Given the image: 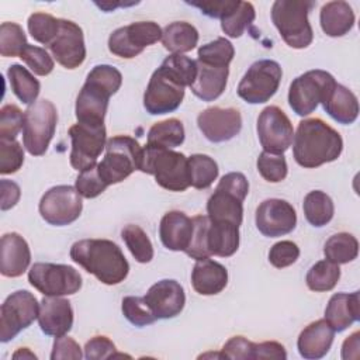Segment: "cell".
Returning a JSON list of instances; mask_svg holds the SVG:
<instances>
[{
	"instance_id": "cell-1",
	"label": "cell",
	"mask_w": 360,
	"mask_h": 360,
	"mask_svg": "<svg viewBox=\"0 0 360 360\" xmlns=\"http://www.w3.org/2000/svg\"><path fill=\"white\" fill-rule=\"evenodd\" d=\"M342 149L343 141L339 132L321 118L302 120L292 138L294 159L307 169L336 160Z\"/></svg>"
},
{
	"instance_id": "cell-2",
	"label": "cell",
	"mask_w": 360,
	"mask_h": 360,
	"mask_svg": "<svg viewBox=\"0 0 360 360\" xmlns=\"http://www.w3.org/2000/svg\"><path fill=\"white\" fill-rule=\"evenodd\" d=\"M70 259L107 285L125 280L129 264L117 243L108 239H82L72 245Z\"/></svg>"
},
{
	"instance_id": "cell-3",
	"label": "cell",
	"mask_w": 360,
	"mask_h": 360,
	"mask_svg": "<svg viewBox=\"0 0 360 360\" xmlns=\"http://www.w3.org/2000/svg\"><path fill=\"white\" fill-rule=\"evenodd\" d=\"M122 83L121 72L111 65L94 66L86 77L83 87L76 98L77 122L100 127L104 125V117L108 100L118 91Z\"/></svg>"
},
{
	"instance_id": "cell-4",
	"label": "cell",
	"mask_w": 360,
	"mask_h": 360,
	"mask_svg": "<svg viewBox=\"0 0 360 360\" xmlns=\"http://www.w3.org/2000/svg\"><path fill=\"white\" fill-rule=\"evenodd\" d=\"M139 170L155 176L156 183L169 191H184L190 187L188 160L180 152L146 145Z\"/></svg>"
},
{
	"instance_id": "cell-5",
	"label": "cell",
	"mask_w": 360,
	"mask_h": 360,
	"mask_svg": "<svg viewBox=\"0 0 360 360\" xmlns=\"http://www.w3.org/2000/svg\"><path fill=\"white\" fill-rule=\"evenodd\" d=\"M248 193L249 183L243 173H226L207 201V217L214 222L239 226L243 219V201Z\"/></svg>"
},
{
	"instance_id": "cell-6",
	"label": "cell",
	"mask_w": 360,
	"mask_h": 360,
	"mask_svg": "<svg viewBox=\"0 0 360 360\" xmlns=\"http://www.w3.org/2000/svg\"><path fill=\"white\" fill-rule=\"evenodd\" d=\"M312 7L314 1L309 0H277L273 3L271 21L288 46L302 49L311 45L314 32L308 13Z\"/></svg>"
},
{
	"instance_id": "cell-7",
	"label": "cell",
	"mask_w": 360,
	"mask_h": 360,
	"mask_svg": "<svg viewBox=\"0 0 360 360\" xmlns=\"http://www.w3.org/2000/svg\"><path fill=\"white\" fill-rule=\"evenodd\" d=\"M143 148L138 141L127 135H117L107 141L105 156L97 169L103 180L111 186L125 180L131 173L139 170Z\"/></svg>"
},
{
	"instance_id": "cell-8",
	"label": "cell",
	"mask_w": 360,
	"mask_h": 360,
	"mask_svg": "<svg viewBox=\"0 0 360 360\" xmlns=\"http://www.w3.org/2000/svg\"><path fill=\"white\" fill-rule=\"evenodd\" d=\"M336 86L335 77L321 69L308 70L295 77L288 90V104L297 115L305 117L323 103Z\"/></svg>"
},
{
	"instance_id": "cell-9",
	"label": "cell",
	"mask_w": 360,
	"mask_h": 360,
	"mask_svg": "<svg viewBox=\"0 0 360 360\" xmlns=\"http://www.w3.org/2000/svg\"><path fill=\"white\" fill-rule=\"evenodd\" d=\"M22 145L32 156H42L53 138L58 112L52 101L42 98L25 110Z\"/></svg>"
},
{
	"instance_id": "cell-10",
	"label": "cell",
	"mask_w": 360,
	"mask_h": 360,
	"mask_svg": "<svg viewBox=\"0 0 360 360\" xmlns=\"http://www.w3.org/2000/svg\"><path fill=\"white\" fill-rule=\"evenodd\" d=\"M283 70L276 60L260 59L250 65L238 84V96L249 104L269 101L278 90Z\"/></svg>"
},
{
	"instance_id": "cell-11",
	"label": "cell",
	"mask_w": 360,
	"mask_h": 360,
	"mask_svg": "<svg viewBox=\"0 0 360 360\" xmlns=\"http://www.w3.org/2000/svg\"><path fill=\"white\" fill-rule=\"evenodd\" d=\"M28 281L45 297L72 295L82 288V276L68 264L34 263L28 271Z\"/></svg>"
},
{
	"instance_id": "cell-12",
	"label": "cell",
	"mask_w": 360,
	"mask_h": 360,
	"mask_svg": "<svg viewBox=\"0 0 360 360\" xmlns=\"http://www.w3.org/2000/svg\"><path fill=\"white\" fill-rule=\"evenodd\" d=\"M39 314V304L27 290L11 292L0 308V342L7 343L28 328Z\"/></svg>"
},
{
	"instance_id": "cell-13",
	"label": "cell",
	"mask_w": 360,
	"mask_h": 360,
	"mask_svg": "<svg viewBox=\"0 0 360 360\" xmlns=\"http://www.w3.org/2000/svg\"><path fill=\"white\" fill-rule=\"evenodd\" d=\"M162 28L155 21H136L120 27L108 38V49L112 55L131 59L138 56L146 46L162 39Z\"/></svg>"
},
{
	"instance_id": "cell-14",
	"label": "cell",
	"mask_w": 360,
	"mask_h": 360,
	"mask_svg": "<svg viewBox=\"0 0 360 360\" xmlns=\"http://www.w3.org/2000/svg\"><path fill=\"white\" fill-rule=\"evenodd\" d=\"M39 214L51 225L65 226L75 222L83 210L82 195L72 186H55L39 201Z\"/></svg>"
},
{
	"instance_id": "cell-15",
	"label": "cell",
	"mask_w": 360,
	"mask_h": 360,
	"mask_svg": "<svg viewBox=\"0 0 360 360\" xmlns=\"http://www.w3.org/2000/svg\"><path fill=\"white\" fill-rule=\"evenodd\" d=\"M72 141L70 165L77 172H83L97 165V158L105 148V127H93L86 124H75L69 128Z\"/></svg>"
},
{
	"instance_id": "cell-16",
	"label": "cell",
	"mask_w": 360,
	"mask_h": 360,
	"mask_svg": "<svg viewBox=\"0 0 360 360\" xmlns=\"http://www.w3.org/2000/svg\"><path fill=\"white\" fill-rule=\"evenodd\" d=\"M257 135L264 152L283 155L292 143L294 129L281 108L269 105L257 118Z\"/></svg>"
},
{
	"instance_id": "cell-17",
	"label": "cell",
	"mask_w": 360,
	"mask_h": 360,
	"mask_svg": "<svg viewBox=\"0 0 360 360\" xmlns=\"http://www.w3.org/2000/svg\"><path fill=\"white\" fill-rule=\"evenodd\" d=\"M184 98V87L174 82L162 68H158L146 86L143 107L150 115L176 111Z\"/></svg>"
},
{
	"instance_id": "cell-18",
	"label": "cell",
	"mask_w": 360,
	"mask_h": 360,
	"mask_svg": "<svg viewBox=\"0 0 360 360\" xmlns=\"http://www.w3.org/2000/svg\"><path fill=\"white\" fill-rule=\"evenodd\" d=\"M259 232L269 238L290 233L297 225L294 207L281 198H269L259 204L255 215Z\"/></svg>"
},
{
	"instance_id": "cell-19",
	"label": "cell",
	"mask_w": 360,
	"mask_h": 360,
	"mask_svg": "<svg viewBox=\"0 0 360 360\" xmlns=\"http://www.w3.org/2000/svg\"><path fill=\"white\" fill-rule=\"evenodd\" d=\"M48 48L55 60L66 69H76L86 59L83 31L70 20L60 18L59 32Z\"/></svg>"
},
{
	"instance_id": "cell-20",
	"label": "cell",
	"mask_w": 360,
	"mask_h": 360,
	"mask_svg": "<svg viewBox=\"0 0 360 360\" xmlns=\"http://www.w3.org/2000/svg\"><path fill=\"white\" fill-rule=\"evenodd\" d=\"M197 125L202 135L214 143L235 138L242 129V117L236 108L210 107L197 117Z\"/></svg>"
},
{
	"instance_id": "cell-21",
	"label": "cell",
	"mask_w": 360,
	"mask_h": 360,
	"mask_svg": "<svg viewBox=\"0 0 360 360\" xmlns=\"http://www.w3.org/2000/svg\"><path fill=\"white\" fill-rule=\"evenodd\" d=\"M143 300L156 319H170L183 311L186 294L180 283L165 278L150 285Z\"/></svg>"
},
{
	"instance_id": "cell-22",
	"label": "cell",
	"mask_w": 360,
	"mask_h": 360,
	"mask_svg": "<svg viewBox=\"0 0 360 360\" xmlns=\"http://www.w3.org/2000/svg\"><path fill=\"white\" fill-rule=\"evenodd\" d=\"M38 322L41 330L48 336H63L73 325V309L62 297H45L39 302Z\"/></svg>"
},
{
	"instance_id": "cell-23",
	"label": "cell",
	"mask_w": 360,
	"mask_h": 360,
	"mask_svg": "<svg viewBox=\"0 0 360 360\" xmlns=\"http://www.w3.org/2000/svg\"><path fill=\"white\" fill-rule=\"evenodd\" d=\"M31 252L27 240L17 232L4 233L0 240V273L20 277L30 266Z\"/></svg>"
},
{
	"instance_id": "cell-24",
	"label": "cell",
	"mask_w": 360,
	"mask_h": 360,
	"mask_svg": "<svg viewBox=\"0 0 360 360\" xmlns=\"http://www.w3.org/2000/svg\"><path fill=\"white\" fill-rule=\"evenodd\" d=\"M194 232L193 219L181 211H169L159 225V236L163 246L173 252H186Z\"/></svg>"
},
{
	"instance_id": "cell-25",
	"label": "cell",
	"mask_w": 360,
	"mask_h": 360,
	"mask_svg": "<svg viewBox=\"0 0 360 360\" xmlns=\"http://www.w3.org/2000/svg\"><path fill=\"white\" fill-rule=\"evenodd\" d=\"M335 338V330L325 319H318L305 326L297 340L301 357L316 360L326 356Z\"/></svg>"
},
{
	"instance_id": "cell-26",
	"label": "cell",
	"mask_w": 360,
	"mask_h": 360,
	"mask_svg": "<svg viewBox=\"0 0 360 360\" xmlns=\"http://www.w3.org/2000/svg\"><path fill=\"white\" fill-rule=\"evenodd\" d=\"M360 318L359 291L352 294L336 292L330 297L325 308V321L335 332H343Z\"/></svg>"
},
{
	"instance_id": "cell-27",
	"label": "cell",
	"mask_w": 360,
	"mask_h": 360,
	"mask_svg": "<svg viewBox=\"0 0 360 360\" xmlns=\"http://www.w3.org/2000/svg\"><path fill=\"white\" fill-rule=\"evenodd\" d=\"M191 284L201 295H215L228 284L226 269L210 257L197 260L191 271Z\"/></svg>"
},
{
	"instance_id": "cell-28",
	"label": "cell",
	"mask_w": 360,
	"mask_h": 360,
	"mask_svg": "<svg viewBox=\"0 0 360 360\" xmlns=\"http://www.w3.org/2000/svg\"><path fill=\"white\" fill-rule=\"evenodd\" d=\"M229 69L221 66H210L197 60V75L190 86L193 94L202 101H214L218 98L228 80Z\"/></svg>"
},
{
	"instance_id": "cell-29",
	"label": "cell",
	"mask_w": 360,
	"mask_h": 360,
	"mask_svg": "<svg viewBox=\"0 0 360 360\" xmlns=\"http://www.w3.org/2000/svg\"><path fill=\"white\" fill-rule=\"evenodd\" d=\"M319 21L328 37H343L354 25V13L346 1H328L321 8Z\"/></svg>"
},
{
	"instance_id": "cell-30",
	"label": "cell",
	"mask_w": 360,
	"mask_h": 360,
	"mask_svg": "<svg viewBox=\"0 0 360 360\" xmlns=\"http://www.w3.org/2000/svg\"><path fill=\"white\" fill-rule=\"evenodd\" d=\"M323 110L339 124L349 125L357 120L359 101L352 90L336 83L332 93L322 103Z\"/></svg>"
},
{
	"instance_id": "cell-31",
	"label": "cell",
	"mask_w": 360,
	"mask_h": 360,
	"mask_svg": "<svg viewBox=\"0 0 360 360\" xmlns=\"http://www.w3.org/2000/svg\"><path fill=\"white\" fill-rule=\"evenodd\" d=\"M210 219V218H208ZM239 248V226L228 222H208L207 249L210 256L229 257Z\"/></svg>"
},
{
	"instance_id": "cell-32",
	"label": "cell",
	"mask_w": 360,
	"mask_h": 360,
	"mask_svg": "<svg viewBox=\"0 0 360 360\" xmlns=\"http://www.w3.org/2000/svg\"><path fill=\"white\" fill-rule=\"evenodd\" d=\"M160 41L172 53L190 52L198 44V31L190 22L174 21L163 28Z\"/></svg>"
},
{
	"instance_id": "cell-33",
	"label": "cell",
	"mask_w": 360,
	"mask_h": 360,
	"mask_svg": "<svg viewBox=\"0 0 360 360\" xmlns=\"http://www.w3.org/2000/svg\"><path fill=\"white\" fill-rule=\"evenodd\" d=\"M184 142V127L180 120L169 118L156 122L148 132L146 145L160 149H173Z\"/></svg>"
},
{
	"instance_id": "cell-34",
	"label": "cell",
	"mask_w": 360,
	"mask_h": 360,
	"mask_svg": "<svg viewBox=\"0 0 360 360\" xmlns=\"http://www.w3.org/2000/svg\"><path fill=\"white\" fill-rule=\"evenodd\" d=\"M7 77L13 93L22 104L31 105L35 103L41 90V84L27 68L14 63L8 68Z\"/></svg>"
},
{
	"instance_id": "cell-35",
	"label": "cell",
	"mask_w": 360,
	"mask_h": 360,
	"mask_svg": "<svg viewBox=\"0 0 360 360\" xmlns=\"http://www.w3.org/2000/svg\"><path fill=\"white\" fill-rule=\"evenodd\" d=\"M302 210L307 221L312 226L321 228L333 218L335 205L332 198L326 193L321 190H314L305 195Z\"/></svg>"
},
{
	"instance_id": "cell-36",
	"label": "cell",
	"mask_w": 360,
	"mask_h": 360,
	"mask_svg": "<svg viewBox=\"0 0 360 360\" xmlns=\"http://www.w3.org/2000/svg\"><path fill=\"white\" fill-rule=\"evenodd\" d=\"M359 253V242L357 239L347 232H339L332 235L323 246V255L326 260L345 264L353 262Z\"/></svg>"
},
{
	"instance_id": "cell-37",
	"label": "cell",
	"mask_w": 360,
	"mask_h": 360,
	"mask_svg": "<svg viewBox=\"0 0 360 360\" xmlns=\"http://www.w3.org/2000/svg\"><path fill=\"white\" fill-rule=\"evenodd\" d=\"M340 278L339 264L332 263L326 259L316 262L307 273L305 281L311 291L325 292L335 288Z\"/></svg>"
},
{
	"instance_id": "cell-38",
	"label": "cell",
	"mask_w": 360,
	"mask_h": 360,
	"mask_svg": "<svg viewBox=\"0 0 360 360\" xmlns=\"http://www.w3.org/2000/svg\"><path fill=\"white\" fill-rule=\"evenodd\" d=\"M187 160H188L190 186H193L194 188L202 190V188H208L214 183V180H217L219 169L217 162L211 156L202 155V153H194L190 158H187Z\"/></svg>"
},
{
	"instance_id": "cell-39",
	"label": "cell",
	"mask_w": 360,
	"mask_h": 360,
	"mask_svg": "<svg viewBox=\"0 0 360 360\" xmlns=\"http://www.w3.org/2000/svg\"><path fill=\"white\" fill-rule=\"evenodd\" d=\"M159 68H162L174 82L183 87H190L197 75V60L183 53L169 55L163 59Z\"/></svg>"
},
{
	"instance_id": "cell-40",
	"label": "cell",
	"mask_w": 360,
	"mask_h": 360,
	"mask_svg": "<svg viewBox=\"0 0 360 360\" xmlns=\"http://www.w3.org/2000/svg\"><path fill=\"white\" fill-rule=\"evenodd\" d=\"M121 236L136 262L149 263L153 259L152 242L141 226L134 224L125 225L121 231Z\"/></svg>"
},
{
	"instance_id": "cell-41",
	"label": "cell",
	"mask_w": 360,
	"mask_h": 360,
	"mask_svg": "<svg viewBox=\"0 0 360 360\" xmlns=\"http://www.w3.org/2000/svg\"><path fill=\"white\" fill-rule=\"evenodd\" d=\"M235 49L233 45L224 37H219L208 44L198 48V62L210 66L228 68L233 59Z\"/></svg>"
},
{
	"instance_id": "cell-42",
	"label": "cell",
	"mask_w": 360,
	"mask_h": 360,
	"mask_svg": "<svg viewBox=\"0 0 360 360\" xmlns=\"http://www.w3.org/2000/svg\"><path fill=\"white\" fill-rule=\"evenodd\" d=\"M255 7L249 1H239L238 7L221 20V28L229 38H239L255 21Z\"/></svg>"
},
{
	"instance_id": "cell-43",
	"label": "cell",
	"mask_w": 360,
	"mask_h": 360,
	"mask_svg": "<svg viewBox=\"0 0 360 360\" xmlns=\"http://www.w3.org/2000/svg\"><path fill=\"white\" fill-rule=\"evenodd\" d=\"M27 24L31 37L37 42L49 46L59 32L60 18H55L48 13H34L28 17Z\"/></svg>"
},
{
	"instance_id": "cell-44",
	"label": "cell",
	"mask_w": 360,
	"mask_h": 360,
	"mask_svg": "<svg viewBox=\"0 0 360 360\" xmlns=\"http://www.w3.org/2000/svg\"><path fill=\"white\" fill-rule=\"evenodd\" d=\"M27 37L17 22H1L0 25V55L4 58L21 56L27 48Z\"/></svg>"
},
{
	"instance_id": "cell-45",
	"label": "cell",
	"mask_w": 360,
	"mask_h": 360,
	"mask_svg": "<svg viewBox=\"0 0 360 360\" xmlns=\"http://www.w3.org/2000/svg\"><path fill=\"white\" fill-rule=\"evenodd\" d=\"M257 170L260 176L270 183L283 181L287 177L288 167L284 155L262 152L257 158Z\"/></svg>"
},
{
	"instance_id": "cell-46",
	"label": "cell",
	"mask_w": 360,
	"mask_h": 360,
	"mask_svg": "<svg viewBox=\"0 0 360 360\" xmlns=\"http://www.w3.org/2000/svg\"><path fill=\"white\" fill-rule=\"evenodd\" d=\"M121 309L124 316L135 326H146L156 321V316L152 314L143 297H135V295L125 297L122 300Z\"/></svg>"
},
{
	"instance_id": "cell-47",
	"label": "cell",
	"mask_w": 360,
	"mask_h": 360,
	"mask_svg": "<svg viewBox=\"0 0 360 360\" xmlns=\"http://www.w3.org/2000/svg\"><path fill=\"white\" fill-rule=\"evenodd\" d=\"M25 114L14 104H6L0 110V139L15 141L24 128Z\"/></svg>"
},
{
	"instance_id": "cell-48",
	"label": "cell",
	"mask_w": 360,
	"mask_h": 360,
	"mask_svg": "<svg viewBox=\"0 0 360 360\" xmlns=\"http://www.w3.org/2000/svg\"><path fill=\"white\" fill-rule=\"evenodd\" d=\"M193 219L194 232L191 242L188 248L186 249V255L191 259L201 260L210 257L208 249H207V228H208V217L207 215H195Z\"/></svg>"
},
{
	"instance_id": "cell-49",
	"label": "cell",
	"mask_w": 360,
	"mask_h": 360,
	"mask_svg": "<svg viewBox=\"0 0 360 360\" xmlns=\"http://www.w3.org/2000/svg\"><path fill=\"white\" fill-rule=\"evenodd\" d=\"M75 187L82 197L94 198V197L100 195L108 187V184L100 176L97 165H94V166L80 172V174L76 179Z\"/></svg>"
},
{
	"instance_id": "cell-50",
	"label": "cell",
	"mask_w": 360,
	"mask_h": 360,
	"mask_svg": "<svg viewBox=\"0 0 360 360\" xmlns=\"http://www.w3.org/2000/svg\"><path fill=\"white\" fill-rule=\"evenodd\" d=\"M24 163V150L17 141L0 139V173L11 174L21 169Z\"/></svg>"
},
{
	"instance_id": "cell-51",
	"label": "cell",
	"mask_w": 360,
	"mask_h": 360,
	"mask_svg": "<svg viewBox=\"0 0 360 360\" xmlns=\"http://www.w3.org/2000/svg\"><path fill=\"white\" fill-rule=\"evenodd\" d=\"M20 58L38 76H46L53 70V59L41 46L28 44Z\"/></svg>"
},
{
	"instance_id": "cell-52",
	"label": "cell",
	"mask_w": 360,
	"mask_h": 360,
	"mask_svg": "<svg viewBox=\"0 0 360 360\" xmlns=\"http://www.w3.org/2000/svg\"><path fill=\"white\" fill-rule=\"evenodd\" d=\"M300 256V248L291 240H280L270 248L269 262L277 267H288L297 262Z\"/></svg>"
},
{
	"instance_id": "cell-53",
	"label": "cell",
	"mask_w": 360,
	"mask_h": 360,
	"mask_svg": "<svg viewBox=\"0 0 360 360\" xmlns=\"http://www.w3.org/2000/svg\"><path fill=\"white\" fill-rule=\"evenodd\" d=\"M252 353H253V342L248 340L243 336L231 338L221 350L222 359H233V360H253Z\"/></svg>"
},
{
	"instance_id": "cell-54",
	"label": "cell",
	"mask_w": 360,
	"mask_h": 360,
	"mask_svg": "<svg viewBox=\"0 0 360 360\" xmlns=\"http://www.w3.org/2000/svg\"><path fill=\"white\" fill-rule=\"evenodd\" d=\"M187 4L197 7L202 14L211 18H224L229 13H232L239 1H228V0H208V1H187Z\"/></svg>"
},
{
	"instance_id": "cell-55",
	"label": "cell",
	"mask_w": 360,
	"mask_h": 360,
	"mask_svg": "<svg viewBox=\"0 0 360 360\" xmlns=\"http://www.w3.org/2000/svg\"><path fill=\"white\" fill-rule=\"evenodd\" d=\"M115 353V345L107 336H94L84 346V357L87 360L111 359Z\"/></svg>"
},
{
	"instance_id": "cell-56",
	"label": "cell",
	"mask_w": 360,
	"mask_h": 360,
	"mask_svg": "<svg viewBox=\"0 0 360 360\" xmlns=\"http://www.w3.org/2000/svg\"><path fill=\"white\" fill-rule=\"evenodd\" d=\"M82 357H83L82 349L75 339L65 336V335L55 338L53 349L51 353V360H60V359L80 360Z\"/></svg>"
},
{
	"instance_id": "cell-57",
	"label": "cell",
	"mask_w": 360,
	"mask_h": 360,
	"mask_svg": "<svg viewBox=\"0 0 360 360\" xmlns=\"http://www.w3.org/2000/svg\"><path fill=\"white\" fill-rule=\"evenodd\" d=\"M252 359H287V352L284 346L278 342H262V343H253V353Z\"/></svg>"
},
{
	"instance_id": "cell-58",
	"label": "cell",
	"mask_w": 360,
	"mask_h": 360,
	"mask_svg": "<svg viewBox=\"0 0 360 360\" xmlns=\"http://www.w3.org/2000/svg\"><path fill=\"white\" fill-rule=\"evenodd\" d=\"M0 191H1V210L3 211L13 208L18 202L20 195H21L18 184L11 180H7V179L0 180Z\"/></svg>"
},
{
	"instance_id": "cell-59",
	"label": "cell",
	"mask_w": 360,
	"mask_h": 360,
	"mask_svg": "<svg viewBox=\"0 0 360 360\" xmlns=\"http://www.w3.org/2000/svg\"><path fill=\"white\" fill-rule=\"evenodd\" d=\"M360 356V332L356 330L350 336H347L342 345V359H359Z\"/></svg>"
},
{
	"instance_id": "cell-60",
	"label": "cell",
	"mask_w": 360,
	"mask_h": 360,
	"mask_svg": "<svg viewBox=\"0 0 360 360\" xmlns=\"http://www.w3.org/2000/svg\"><path fill=\"white\" fill-rule=\"evenodd\" d=\"M13 359H30V360H37V356L28 349V347H21L18 349L14 354H13Z\"/></svg>"
}]
</instances>
